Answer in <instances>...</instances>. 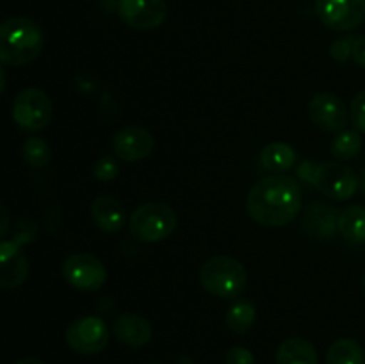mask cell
<instances>
[{"label":"cell","mask_w":365,"mask_h":364,"mask_svg":"<svg viewBox=\"0 0 365 364\" xmlns=\"http://www.w3.org/2000/svg\"><path fill=\"white\" fill-rule=\"evenodd\" d=\"M302 186L287 175H271L252 186L246 209L252 220L264 227H284L302 211Z\"/></svg>","instance_id":"obj_1"},{"label":"cell","mask_w":365,"mask_h":364,"mask_svg":"<svg viewBox=\"0 0 365 364\" xmlns=\"http://www.w3.org/2000/svg\"><path fill=\"white\" fill-rule=\"evenodd\" d=\"M45 36L34 20L25 16L9 18L0 24V63L24 66L41 54Z\"/></svg>","instance_id":"obj_2"},{"label":"cell","mask_w":365,"mask_h":364,"mask_svg":"<svg viewBox=\"0 0 365 364\" xmlns=\"http://www.w3.org/2000/svg\"><path fill=\"white\" fill-rule=\"evenodd\" d=\"M203 289L217 298H237L246 288L248 275L241 261L230 256H214L200 268Z\"/></svg>","instance_id":"obj_3"},{"label":"cell","mask_w":365,"mask_h":364,"mask_svg":"<svg viewBox=\"0 0 365 364\" xmlns=\"http://www.w3.org/2000/svg\"><path fill=\"white\" fill-rule=\"evenodd\" d=\"M177 227V214L170 206L148 202L139 206L128 220L130 234L139 243H159L173 234Z\"/></svg>","instance_id":"obj_4"},{"label":"cell","mask_w":365,"mask_h":364,"mask_svg":"<svg viewBox=\"0 0 365 364\" xmlns=\"http://www.w3.org/2000/svg\"><path fill=\"white\" fill-rule=\"evenodd\" d=\"M52 100L39 88L24 89L18 93L13 102V120L24 131H43L52 120Z\"/></svg>","instance_id":"obj_5"},{"label":"cell","mask_w":365,"mask_h":364,"mask_svg":"<svg viewBox=\"0 0 365 364\" xmlns=\"http://www.w3.org/2000/svg\"><path fill=\"white\" fill-rule=\"evenodd\" d=\"M68 346L81 355H95L109 345L110 330L98 316H84L71 321L64 332Z\"/></svg>","instance_id":"obj_6"},{"label":"cell","mask_w":365,"mask_h":364,"mask_svg":"<svg viewBox=\"0 0 365 364\" xmlns=\"http://www.w3.org/2000/svg\"><path fill=\"white\" fill-rule=\"evenodd\" d=\"M312 184L323 195L334 200H349L359 189V175L348 164L339 161H327L316 166Z\"/></svg>","instance_id":"obj_7"},{"label":"cell","mask_w":365,"mask_h":364,"mask_svg":"<svg viewBox=\"0 0 365 364\" xmlns=\"http://www.w3.org/2000/svg\"><path fill=\"white\" fill-rule=\"evenodd\" d=\"M63 277L78 291H96L107 282V268L91 253H73L64 261Z\"/></svg>","instance_id":"obj_8"},{"label":"cell","mask_w":365,"mask_h":364,"mask_svg":"<svg viewBox=\"0 0 365 364\" xmlns=\"http://www.w3.org/2000/svg\"><path fill=\"white\" fill-rule=\"evenodd\" d=\"M321 24L337 32H348L365 20V0H316Z\"/></svg>","instance_id":"obj_9"},{"label":"cell","mask_w":365,"mask_h":364,"mask_svg":"<svg viewBox=\"0 0 365 364\" xmlns=\"http://www.w3.org/2000/svg\"><path fill=\"white\" fill-rule=\"evenodd\" d=\"M118 14L135 31H152L166 20L168 6L164 0H118Z\"/></svg>","instance_id":"obj_10"},{"label":"cell","mask_w":365,"mask_h":364,"mask_svg":"<svg viewBox=\"0 0 365 364\" xmlns=\"http://www.w3.org/2000/svg\"><path fill=\"white\" fill-rule=\"evenodd\" d=\"M309 116L317 128L327 132H342L348 127L349 111L335 93H317L309 102Z\"/></svg>","instance_id":"obj_11"},{"label":"cell","mask_w":365,"mask_h":364,"mask_svg":"<svg viewBox=\"0 0 365 364\" xmlns=\"http://www.w3.org/2000/svg\"><path fill=\"white\" fill-rule=\"evenodd\" d=\"M153 136L146 128L139 125H127L120 128L113 138V150L116 157L127 163H138V161L146 159L152 153Z\"/></svg>","instance_id":"obj_12"},{"label":"cell","mask_w":365,"mask_h":364,"mask_svg":"<svg viewBox=\"0 0 365 364\" xmlns=\"http://www.w3.org/2000/svg\"><path fill=\"white\" fill-rule=\"evenodd\" d=\"M29 275V259L16 241H0V289H14Z\"/></svg>","instance_id":"obj_13"},{"label":"cell","mask_w":365,"mask_h":364,"mask_svg":"<svg viewBox=\"0 0 365 364\" xmlns=\"http://www.w3.org/2000/svg\"><path fill=\"white\" fill-rule=\"evenodd\" d=\"M113 334L121 345L141 348L153 338V328L146 318L135 313H123L114 320Z\"/></svg>","instance_id":"obj_14"},{"label":"cell","mask_w":365,"mask_h":364,"mask_svg":"<svg viewBox=\"0 0 365 364\" xmlns=\"http://www.w3.org/2000/svg\"><path fill=\"white\" fill-rule=\"evenodd\" d=\"M337 209L323 202H312L303 214V231L314 239H330L339 231Z\"/></svg>","instance_id":"obj_15"},{"label":"cell","mask_w":365,"mask_h":364,"mask_svg":"<svg viewBox=\"0 0 365 364\" xmlns=\"http://www.w3.org/2000/svg\"><path fill=\"white\" fill-rule=\"evenodd\" d=\"M91 216L103 232H118L127 221V213L120 200L114 196H96L91 202Z\"/></svg>","instance_id":"obj_16"},{"label":"cell","mask_w":365,"mask_h":364,"mask_svg":"<svg viewBox=\"0 0 365 364\" xmlns=\"http://www.w3.org/2000/svg\"><path fill=\"white\" fill-rule=\"evenodd\" d=\"M277 364H319V357L312 343L303 338H291L278 346Z\"/></svg>","instance_id":"obj_17"},{"label":"cell","mask_w":365,"mask_h":364,"mask_svg":"<svg viewBox=\"0 0 365 364\" xmlns=\"http://www.w3.org/2000/svg\"><path fill=\"white\" fill-rule=\"evenodd\" d=\"M296 163H298V152L287 143H269L260 152V164L267 171L284 173L294 168Z\"/></svg>","instance_id":"obj_18"},{"label":"cell","mask_w":365,"mask_h":364,"mask_svg":"<svg viewBox=\"0 0 365 364\" xmlns=\"http://www.w3.org/2000/svg\"><path fill=\"white\" fill-rule=\"evenodd\" d=\"M337 228L349 243H365V207L351 206L342 211Z\"/></svg>","instance_id":"obj_19"},{"label":"cell","mask_w":365,"mask_h":364,"mask_svg":"<svg viewBox=\"0 0 365 364\" xmlns=\"http://www.w3.org/2000/svg\"><path fill=\"white\" fill-rule=\"evenodd\" d=\"M327 364H365V352L359 341L341 338L327 352Z\"/></svg>","instance_id":"obj_20"},{"label":"cell","mask_w":365,"mask_h":364,"mask_svg":"<svg viewBox=\"0 0 365 364\" xmlns=\"http://www.w3.org/2000/svg\"><path fill=\"white\" fill-rule=\"evenodd\" d=\"M255 320H257L255 303H253L252 300H245V298L232 303L230 309L227 310V316H225L227 327L230 328L234 334H246V332L253 327Z\"/></svg>","instance_id":"obj_21"},{"label":"cell","mask_w":365,"mask_h":364,"mask_svg":"<svg viewBox=\"0 0 365 364\" xmlns=\"http://www.w3.org/2000/svg\"><path fill=\"white\" fill-rule=\"evenodd\" d=\"M331 153H334L335 159L339 161H349L355 159L356 156L362 150V136L356 131H342L337 138L334 139L330 146Z\"/></svg>","instance_id":"obj_22"},{"label":"cell","mask_w":365,"mask_h":364,"mask_svg":"<svg viewBox=\"0 0 365 364\" xmlns=\"http://www.w3.org/2000/svg\"><path fill=\"white\" fill-rule=\"evenodd\" d=\"M21 157L25 163L32 168H43L50 163L52 157V150H50L48 143L41 138H29L21 145Z\"/></svg>","instance_id":"obj_23"},{"label":"cell","mask_w":365,"mask_h":364,"mask_svg":"<svg viewBox=\"0 0 365 364\" xmlns=\"http://www.w3.org/2000/svg\"><path fill=\"white\" fill-rule=\"evenodd\" d=\"M118 171H120V166H118L116 159L113 156H106L96 161L95 168H93V177L100 182H109L116 178Z\"/></svg>","instance_id":"obj_24"},{"label":"cell","mask_w":365,"mask_h":364,"mask_svg":"<svg viewBox=\"0 0 365 364\" xmlns=\"http://www.w3.org/2000/svg\"><path fill=\"white\" fill-rule=\"evenodd\" d=\"M349 118H351L353 125L359 132L365 134V89L359 91L355 98L351 100V107H349Z\"/></svg>","instance_id":"obj_25"},{"label":"cell","mask_w":365,"mask_h":364,"mask_svg":"<svg viewBox=\"0 0 365 364\" xmlns=\"http://www.w3.org/2000/svg\"><path fill=\"white\" fill-rule=\"evenodd\" d=\"M353 39L355 38H341L335 39L330 46V56L334 57L337 63H346L349 57L353 56Z\"/></svg>","instance_id":"obj_26"},{"label":"cell","mask_w":365,"mask_h":364,"mask_svg":"<svg viewBox=\"0 0 365 364\" xmlns=\"http://www.w3.org/2000/svg\"><path fill=\"white\" fill-rule=\"evenodd\" d=\"M225 364H255V357L245 346H232L225 353Z\"/></svg>","instance_id":"obj_27"},{"label":"cell","mask_w":365,"mask_h":364,"mask_svg":"<svg viewBox=\"0 0 365 364\" xmlns=\"http://www.w3.org/2000/svg\"><path fill=\"white\" fill-rule=\"evenodd\" d=\"M353 59L359 66L365 68V36L353 39Z\"/></svg>","instance_id":"obj_28"},{"label":"cell","mask_w":365,"mask_h":364,"mask_svg":"<svg viewBox=\"0 0 365 364\" xmlns=\"http://www.w3.org/2000/svg\"><path fill=\"white\" fill-rule=\"evenodd\" d=\"M316 163H312V161H303L302 164H299L298 168V175L302 181L309 182V184H312V178H314V171H316Z\"/></svg>","instance_id":"obj_29"},{"label":"cell","mask_w":365,"mask_h":364,"mask_svg":"<svg viewBox=\"0 0 365 364\" xmlns=\"http://www.w3.org/2000/svg\"><path fill=\"white\" fill-rule=\"evenodd\" d=\"M9 225H11V216H9V211L7 207L0 202V238L7 234L9 231Z\"/></svg>","instance_id":"obj_30"},{"label":"cell","mask_w":365,"mask_h":364,"mask_svg":"<svg viewBox=\"0 0 365 364\" xmlns=\"http://www.w3.org/2000/svg\"><path fill=\"white\" fill-rule=\"evenodd\" d=\"M14 364H45V363H43V360H39V359H36V357H27V359H21V360H18V363H14Z\"/></svg>","instance_id":"obj_31"},{"label":"cell","mask_w":365,"mask_h":364,"mask_svg":"<svg viewBox=\"0 0 365 364\" xmlns=\"http://www.w3.org/2000/svg\"><path fill=\"white\" fill-rule=\"evenodd\" d=\"M4 89H6V71H4L2 64H0V95L4 93Z\"/></svg>","instance_id":"obj_32"},{"label":"cell","mask_w":365,"mask_h":364,"mask_svg":"<svg viewBox=\"0 0 365 364\" xmlns=\"http://www.w3.org/2000/svg\"><path fill=\"white\" fill-rule=\"evenodd\" d=\"M362 285H364V291H365V271H364V277H362Z\"/></svg>","instance_id":"obj_33"},{"label":"cell","mask_w":365,"mask_h":364,"mask_svg":"<svg viewBox=\"0 0 365 364\" xmlns=\"http://www.w3.org/2000/svg\"><path fill=\"white\" fill-rule=\"evenodd\" d=\"M150 364H164V363H150Z\"/></svg>","instance_id":"obj_34"}]
</instances>
